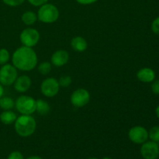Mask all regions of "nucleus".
Returning <instances> with one entry per match:
<instances>
[{"mask_svg":"<svg viewBox=\"0 0 159 159\" xmlns=\"http://www.w3.org/2000/svg\"><path fill=\"white\" fill-rule=\"evenodd\" d=\"M12 62L16 69L29 71L37 66V55L32 48L22 46L17 48L12 54Z\"/></svg>","mask_w":159,"mask_h":159,"instance_id":"1","label":"nucleus"},{"mask_svg":"<svg viewBox=\"0 0 159 159\" xmlns=\"http://www.w3.org/2000/svg\"><path fill=\"white\" fill-rule=\"evenodd\" d=\"M15 130L17 134L23 138L31 136L35 132L37 123L30 115H23L18 116L15 121Z\"/></svg>","mask_w":159,"mask_h":159,"instance_id":"2","label":"nucleus"},{"mask_svg":"<svg viewBox=\"0 0 159 159\" xmlns=\"http://www.w3.org/2000/svg\"><path fill=\"white\" fill-rule=\"evenodd\" d=\"M59 17V10L54 5L45 3L40 6L37 12V19L44 23H52L57 20Z\"/></svg>","mask_w":159,"mask_h":159,"instance_id":"3","label":"nucleus"},{"mask_svg":"<svg viewBox=\"0 0 159 159\" xmlns=\"http://www.w3.org/2000/svg\"><path fill=\"white\" fill-rule=\"evenodd\" d=\"M15 107L21 114L31 115L36 111V100L31 96H21L17 98Z\"/></svg>","mask_w":159,"mask_h":159,"instance_id":"4","label":"nucleus"},{"mask_svg":"<svg viewBox=\"0 0 159 159\" xmlns=\"http://www.w3.org/2000/svg\"><path fill=\"white\" fill-rule=\"evenodd\" d=\"M18 76L17 69L12 65L6 64L0 68V83L9 86L15 82Z\"/></svg>","mask_w":159,"mask_h":159,"instance_id":"5","label":"nucleus"},{"mask_svg":"<svg viewBox=\"0 0 159 159\" xmlns=\"http://www.w3.org/2000/svg\"><path fill=\"white\" fill-rule=\"evenodd\" d=\"M20 42L23 46L33 48L36 46L40 40V34L34 28H26L20 35Z\"/></svg>","mask_w":159,"mask_h":159,"instance_id":"6","label":"nucleus"},{"mask_svg":"<svg viewBox=\"0 0 159 159\" xmlns=\"http://www.w3.org/2000/svg\"><path fill=\"white\" fill-rule=\"evenodd\" d=\"M60 85L58 81L54 78H48L42 82L40 85V91L46 97H54L58 93Z\"/></svg>","mask_w":159,"mask_h":159,"instance_id":"7","label":"nucleus"},{"mask_svg":"<svg viewBox=\"0 0 159 159\" xmlns=\"http://www.w3.org/2000/svg\"><path fill=\"white\" fill-rule=\"evenodd\" d=\"M71 104L77 108H81L89 103L90 100V94L85 89H78L73 92L70 98Z\"/></svg>","mask_w":159,"mask_h":159,"instance_id":"8","label":"nucleus"},{"mask_svg":"<svg viewBox=\"0 0 159 159\" xmlns=\"http://www.w3.org/2000/svg\"><path fill=\"white\" fill-rule=\"evenodd\" d=\"M129 139L137 144H142L148 139V131L145 127L135 126L130 129L128 132Z\"/></svg>","mask_w":159,"mask_h":159,"instance_id":"9","label":"nucleus"},{"mask_svg":"<svg viewBox=\"0 0 159 159\" xmlns=\"http://www.w3.org/2000/svg\"><path fill=\"white\" fill-rule=\"evenodd\" d=\"M141 156L144 159H157L159 156V146L154 141H146L141 148Z\"/></svg>","mask_w":159,"mask_h":159,"instance_id":"10","label":"nucleus"},{"mask_svg":"<svg viewBox=\"0 0 159 159\" xmlns=\"http://www.w3.org/2000/svg\"><path fill=\"white\" fill-rule=\"evenodd\" d=\"M69 60V54L65 50H58L52 54L51 61L56 67H62L68 63Z\"/></svg>","mask_w":159,"mask_h":159,"instance_id":"11","label":"nucleus"},{"mask_svg":"<svg viewBox=\"0 0 159 159\" xmlns=\"http://www.w3.org/2000/svg\"><path fill=\"white\" fill-rule=\"evenodd\" d=\"M13 84L16 91L23 93L30 89L32 82H31V79L28 75H21L20 77H17Z\"/></svg>","mask_w":159,"mask_h":159,"instance_id":"12","label":"nucleus"},{"mask_svg":"<svg viewBox=\"0 0 159 159\" xmlns=\"http://www.w3.org/2000/svg\"><path fill=\"white\" fill-rule=\"evenodd\" d=\"M137 78L140 82L149 83L155 79V72L150 68H143L137 72Z\"/></svg>","mask_w":159,"mask_h":159,"instance_id":"13","label":"nucleus"},{"mask_svg":"<svg viewBox=\"0 0 159 159\" xmlns=\"http://www.w3.org/2000/svg\"><path fill=\"white\" fill-rule=\"evenodd\" d=\"M71 46L75 51L83 52L87 49L88 43L85 38L80 36H77L71 40Z\"/></svg>","mask_w":159,"mask_h":159,"instance_id":"14","label":"nucleus"},{"mask_svg":"<svg viewBox=\"0 0 159 159\" xmlns=\"http://www.w3.org/2000/svg\"><path fill=\"white\" fill-rule=\"evenodd\" d=\"M16 119V114L11 110H4L0 114V121L5 125H10L13 124Z\"/></svg>","mask_w":159,"mask_h":159,"instance_id":"15","label":"nucleus"},{"mask_svg":"<svg viewBox=\"0 0 159 159\" xmlns=\"http://www.w3.org/2000/svg\"><path fill=\"white\" fill-rule=\"evenodd\" d=\"M51 110V107L47 101L43 99L36 100V111L41 116H46Z\"/></svg>","mask_w":159,"mask_h":159,"instance_id":"16","label":"nucleus"},{"mask_svg":"<svg viewBox=\"0 0 159 159\" xmlns=\"http://www.w3.org/2000/svg\"><path fill=\"white\" fill-rule=\"evenodd\" d=\"M21 20L27 26L34 25L37 20V15L33 11H26L21 16Z\"/></svg>","mask_w":159,"mask_h":159,"instance_id":"17","label":"nucleus"},{"mask_svg":"<svg viewBox=\"0 0 159 159\" xmlns=\"http://www.w3.org/2000/svg\"><path fill=\"white\" fill-rule=\"evenodd\" d=\"M15 107L13 99L8 96H2L0 98V108L3 110H11Z\"/></svg>","mask_w":159,"mask_h":159,"instance_id":"18","label":"nucleus"},{"mask_svg":"<svg viewBox=\"0 0 159 159\" xmlns=\"http://www.w3.org/2000/svg\"><path fill=\"white\" fill-rule=\"evenodd\" d=\"M37 69L40 74L43 75H47L51 71V64L48 61H43L39 65Z\"/></svg>","mask_w":159,"mask_h":159,"instance_id":"19","label":"nucleus"},{"mask_svg":"<svg viewBox=\"0 0 159 159\" xmlns=\"http://www.w3.org/2000/svg\"><path fill=\"white\" fill-rule=\"evenodd\" d=\"M148 138L154 142H159V126L152 127L148 131Z\"/></svg>","mask_w":159,"mask_h":159,"instance_id":"20","label":"nucleus"},{"mask_svg":"<svg viewBox=\"0 0 159 159\" xmlns=\"http://www.w3.org/2000/svg\"><path fill=\"white\" fill-rule=\"evenodd\" d=\"M10 58V54L6 48H0V65H3L8 63Z\"/></svg>","mask_w":159,"mask_h":159,"instance_id":"21","label":"nucleus"},{"mask_svg":"<svg viewBox=\"0 0 159 159\" xmlns=\"http://www.w3.org/2000/svg\"><path fill=\"white\" fill-rule=\"evenodd\" d=\"M71 82H72V79H71V76L69 75L61 76L58 80V83L60 85V87H63V88H66V87L70 86Z\"/></svg>","mask_w":159,"mask_h":159,"instance_id":"22","label":"nucleus"},{"mask_svg":"<svg viewBox=\"0 0 159 159\" xmlns=\"http://www.w3.org/2000/svg\"><path fill=\"white\" fill-rule=\"evenodd\" d=\"M25 0H2L3 2L7 6H11V7H16V6H20L23 4Z\"/></svg>","mask_w":159,"mask_h":159,"instance_id":"23","label":"nucleus"},{"mask_svg":"<svg viewBox=\"0 0 159 159\" xmlns=\"http://www.w3.org/2000/svg\"><path fill=\"white\" fill-rule=\"evenodd\" d=\"M151 28H152V30L154 34L159 35V16L153 20Z\"/></svg>","mask_w":159,"mask_h":159,"instance_id":"24","label":"nucleus"},{"mask_svg":"<svg viewBox=\"0 0 159 159\" xmlns=\"http://www.w3.org/2000/svg\"><path fill=\"white\" fill-rule=\"evenodd\" d=\"M7 159H24V158H23V155L21 152L15 151V152H12L9 154Z\"/></svg>","mask_w":159,"mask_h":159,"instance_id":"25","label":"nucleus"},{"mask_svg":"<svg viewBox=\"0 0 159 159\" xmlns=\"http://www.w3.org/2000/svg\"><path fill=\"white\" fill-rule=\"evenodd\" d=\"M151 89L154 94L159 95V79L157 80H154L152 82V85H151Z\"/></svg>","mask_w":159,"mask_h":159,"instance_id":"26","label":"nucleus"},{"mask_svg":"<svg viewBox=\"0 0 159 159\" xmlns=\"http://www.w3.org/2000/svg\"><path fill=\"white\" fill-rule=\"evenodd\" d=\"M28 2L34 6H41L48 2V0H28Z\"/></svg>","mask_w":159,"mask_h":159,"instance_id":"27","label":"nucleus"},{"mask_svg":"<svg viewBox=\"0 0 159 159\" xmlns=\"http://www.w3.org/2000/svg\"><path fill=\"white\" fill-rule=\"evenodd\" d=\"M76 1L81 5H90L96 2L98 0H76Z\"/></svg>","mask_w":159,"mask_h":159,"instance_id":"28","label":"nucleus"},{"mask_svg":"<svg viewBox=\"0 0 159 159\" xmlns=\"http://www.w3.org/2000/svg\"><path fill=\"white\" fill-rule=\"evenodd\" d=\"M3 94H4V88H3V85L0 83V98L2 97Z\"/></svg>","mask_w":159,"mask_h":159,"instance_id":"29","label":"nucleus"},{"mask_svg":"<svg viewBox=\"0 0 159 159\" xmlns=\"http://www.w3.org/2000/svg\"><path fill=\"white\" fill-rule=\"evenodd\" d=\"M26 159H42V158H40V156H37V155H34V156H30Z\"/></svg>","mask_w":159,"mask_h":159,"instance_id":"30","label":"nucleus"},{"mask_svg":"<svg viewBox=\"0 0 159 159\" xmlns=\"http://www.w3.org/2000/svg\"><path fill=\"white\" fill-rule=\"evenodd\" d=\"M155 114H156L157 117L159 119V105L156 107V109H155Z\"/></svg>","mask_w":159,"mask_h":159,"instance_id":"31","label":"nucleus"},{"mask_svg":"<svg viewBox=\"0 0 159 159\" xmlns=\"http://www.w3.org/2000/svg\"><path fill=\"white\" fill-rule=\"evenodd\" d=\"M102 159H112V158H109V157H105V158H103Z\"/></svg>","mask_w":159,"mask_h":159,"instance_id":"32","label":"nucleus"},{"mask_svg":"<svg viewBox=\"0 0 159 159\" xmlns=\"http://www.w3.org/2000/svg\"><path fill=\"white\" fill-rule=\"evenodd\" d=\"M89 159H98V158H89Z\"/></svg>","mask_w":159,"mask_h":159,"instance_id":"33","label":"nucleus"}]
</instances>
